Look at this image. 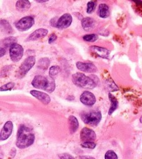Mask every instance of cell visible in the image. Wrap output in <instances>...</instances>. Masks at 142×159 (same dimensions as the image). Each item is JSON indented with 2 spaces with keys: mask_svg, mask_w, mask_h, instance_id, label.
<instances>
[{
  "mask_svg": "<svg viewBox=\"0 0 142 159\" xmlns=\"http://www.w3.org/2000/svg\"><path fill=\"white\" fill-rule=\"evenodd\" d=\"M35 135L30 132L29 128L25 126H21L18 129L16 140V146L21 149L31 146L34 142Z\"/></svg>",
  "mask_w": 142,
  "mask_h": 159,
  "instance_id": "1",
  "label": "cell"
},
{
  "mask_svg": "<svg viewBox=\"0 0 142 159\" xmlns=\"http://www.w3.org/2000/svg\"><path fill=\"white\" fill-rule=\"evenodd\" d=\"M31 84L34 88L44 90L48 93H52L56 88L55 81L50 76L47 78L42 75H37L33 80Z\"/></svg>",
  "mask_w": 142,
  "mask_h": 159,
  "instance_id": "2",
  "label": "cell"
},
{
  "mask_svg": "<svg viewBox=\"0 0 142 159\" xmlns=\"http://www.w3.org/2000/svg\"><path fill=\"white\" fill-rule=\"evenodd\" d=\"M72 82L77 86L85 89H94L97 83L91 77H87L82 73H76L72 75Z\"/></svg>",
  "mask_w": 142,
  "mask_h": 159,
  "instance_id": "3",
  "label": "cell"
},
{
  "mask_svg": "<svg viewBox=\"0 0 142 159\" xmlns=\"http://www.w3.org/2000/svg\"><path fill=\"white\" fill-rule=\"evenodd\" d=\"M82 121L90 126H97L102 119V114L100 111H90L81 114Z\"/></svg>",
  "mask_w": 142,
  "mask_h": 159,
  "instance_id": "4",
  "label": "cell"
},
{
  "mask_svg": "<svg viewBox=\"0 0 142 159\" xmlns=\"http://www.w3.org/2000/svg\"><path fill=\"white\" fill-rule=\"evenodd\" d=\"M36 63V58L34 56H30L27 57L21 64L18 69L17 77L19 78H23L28 72L33 67Z\"/></svg>",
  "mask_w": 142,
  "mask_h": 159,
  "instance_id": "5",
  "label": "cell"
},
{
  "mask_svg": "<svg viewBox=\"0 0 142 159\" xmlns=\"http://www.w3.org/2000/svg\"><path fill=\"white\" fill-rule=\"evenodd\" d=\"M23 53L24 49L23 47L17 43H15L10 47V56L14 62H19L23 57Z\"/></svg>",
  "mask_w": 142,
  "mask_h": 159,
  "instance_id": "6",
  "label": "cell"
},
{
  "mask_svg": "<svg viewBox=\"0 0 142 159\" xmlns=\"http://www.w3.org/2000/svg\"><path fill=\"white\" fill-rule=\"evenodd\" d=\"M34 24V20L31 16H26L16 23L15 26L20 31H25L30 29Z\"/></svg>",
  "mask_w": 142,
  "mask_h": 159,
  "instance_id": "7",
  "label": "cell"
},
{
  "mask_svg": "<svg viewBox=\"0 0 142 159\" xmlns=\"http://www.w3.org/2000/svg\"><path fill=\"white\" fill-rule=\"evenodd\" d=\"M80 100L84 105L92 106L96 102V98L92 93L89 91H85L80 95Z\"/></svg>",
  "mask_w": 142,
  "mask_h": 159,
  "instance_id": "8",
  "label": "cell"
},
{
  "mask_svg": "<svg viewBox=\"0 0 142 159\" xmlns=\"http://www.w3.org/2000/svg\"><path fill=\"white\" fill-rule=\"evenodd\" d=\"M72 22V17L69 14L66 13L62 15L58 20L56 24V28L59 29H64L69 28Z\"/></svg>",
  "mask_w": 142,
  "mask_h": 159,
  "instance_id": "9",
  "label": "cell"
},
{
  "mask_svg": "<svg viewBox=\"0 0 142 159\" xmlns=\"http://www.w3.org/2000/svg\"><path fill=\"white\" fill-rule=\"evenodd\" d=\"M80 139L83 142L94 141L96 139L95 132L87 127H84L80 132Z\"/></svg>",
  "mask_w": 142,
  "mask_h": 159,
  "instance_id": "10",
  "label": "cell"
},
{
  "mask_svg": "<svg viewBox=\"0 0 142 159\" xmlns=\"http://www.w3.org/2000/svg\"><path fill=\"white\" fill-rule=\"evenodd\" d=\"M89 50L93 54H95L97 56L100 58L105 59H108L109 58L110 51L105 48L93 46L89 47Z\"/></svg>",
  "mask_w": 142,
  "mask_h": 159,
  "instance_id": "11",
  "label": "cell"
},
{
  "mask_svg": "<svg viewBox=\"0 0 142 159\" xmlns=\"http://www.w3.org/2000/svg\"><path fill=\"white\" fill-rule=\"evenodd\" d=\"M13 122L10 121H7L4 125L3 129H2L1 135H0V139H1V140H5L8 139L11 135V133L13 132Z\"/></svg>",
  "mask_w": 142,
  "mask_h": 159,
  "instance_id": "12",
  "label": "cell"
},
{
  "mask_svg": "<svg viewBox=\"0 0 142 159\" xmlns=\"http://www.w3.org/2000/svg\"><path fill=\"white\" fill-rule=\"evenodd\" d=\"M77 68L80 71L86 73H95L97 71V68L92 63H84L78 62L76 64Z\"/></svg>",
  "mask_w": 142,
  "mask_h": 159,
  "instance_id": "13",
  "label": "cell"
},
{
  "mask_svg": "<svg viewBox=\"0 0 142 159\" xmlns=\"http://www.w3.org/2000/svg\"><path fill=\"white\" fill-rule=\"evenodd\" d=\"M30 93L44 104H48L51 102V98L47 93L37 90H31Z\"/></svg>",
  "mask_w": 142,
  "mask_h": 159,
  "instance_id": "14",
  "label": "cell"
},
{
  "mask_svg": "<svg viewBox=\"0 0 142 159\" xmlns=\"http://www.w3.org/2000/svg\"><path fill=\"white\" fill-rule=\"evenodd\" d=\"M48 33V31L46 29H38L34 31L26 39V41H34L45 37Z\"/></svg>",
  "mask_w": 142,
  "mask_h": 159,
  "instance_id": "15",
  "label": "cell"
},
{
  "mask_svg": "<svg viewBox=\"0 0 142 159\" xmlns=\"http://www.w3.org/2000/svg\"><path fill=\"white\" fill-rule=\"evenodd\" d=\"M82 26L86 31H91L95 26V20L92 18L87 17L82 20Z\"/></svg>",
  "mask_w": 142,
  "mask_h": 159,
  "instance_id": "16",
  "label": "cell"
},
{
  "mask_svg": "<svg viewBox=\"0 0 142 159\" xmlns=\"http://www.w3.org/2000/svg\"><path fill=\"white\" fill-rule=\"evenodd\" d=\"M16 9L21 12L28 10L31 7V3L29 0H18L16 4Z\"/></svg>",
  "mask_w": 142,
  "mask_h": 159,
  "instance_id": "17",
  "label": "cell"
},
{
  "mask_svg": "<svg viewBox=\"0 0 142 159\" xmlns=\"http://www.w3.org/2000/svg\"><path fill=\"white\" fill-rule=\"evenodd\" d=\"M98 15L102 18H107L109 16V8L105 4H101L98 7Z\"/></svg>",
  "mask_w": 142,
  "mask_h": 159,
  "instance_id": "18",
  "label": "cell"
},
{
  "mask_svg": "<svg viewBox=\"0 0 142 159\" xmlns=\"http://www.w3.org/2000/svg\"><path fill=\"white\" fill-rule=\"evenodd\" d=\"M69 122L71 132L72 134L76 132L79 128V121L74 116H70L69 117Z\"/></svg>",
  "mask_w": 142,
  "mask_h": 159,
  "instance_id": "19",
  "label": "cell"
},
{
  "mask_svg": "<svg viewBox=\"0 0 142 159\" xmlns=\"http://www.w3.org/2000/svg\"><path fill=\"white\" fill-rule=\"evenodd\" d=\"M108 98L111 102V106L108 111V114L111 115L117 109L118 106V102L117 101V99L111 93L108 94Z\"/></svg>",
  "mask_w": 142,
  "mask_h": 159,
  "instance_id": "20",
  "label": "cell"
},
{
  "mask_svg": "<svg viewBox=\"0 0 142 159\" xmlns=\"http://www.w3.org/2000/svg\"><path fill=\"white\" fill-rule=\"evenodd\" d=\"M50 64V60L48 58H42L38 62V67L41 70L48 69Z\"/></svg>",
  "mask_w": 142,
  "mask_h": 159,
  "instance_id": "21",
  "label": "cell"
},
{
  "mask_svg": "<svg viewBox=\"0 0 142 159\" xmlns=\"http://www.w3.org/2000/svg\"><path fill=\"white\" fill-rule=\"evenodd\" d=\"M1 29L2 31H4L5 33L8 34H10L13 31L11 26H10V23L6 20L1 21Z\"/></svg>",
  "mask_w": 142,
  "mask_h": 159,
  "instance_id": "22",
  "label": "cell"
},
{
  "mask_svg": "<svg viewBox=\"0 0 142 159\" xmlns=\"http://www.w3.org/2000/svg\"><path fill=\"white\" fill-rule=\"evenodd\" d=\"M2 42L4 45V46L6 48H8L10 47L12 44L17 42V39L15 37H9L7 38L2 41Z\"/></svg>",
  "mask_w": 142,
  "mask_h": 159,
  "instance_id": "23",
  "label": "cell"
},
{
  "mask_svg": "<svg viewBox=\"0 0 142 159\" xmlns=\"http://www.w3.org/2000/svg\"><path fill=\"white\" fill-rule=\"evenodd\" d=\"M83 39L87 42H95L98 39V36L95 34H87L83 37Z\"/></svg>",
  "mask_w": 142,
  "mask_h": 159,
  "instance_id": "24",
  "label": "cell"
},
{
  "mask_svg": "<svg viewBox=\"0 0 142 159\" xmlns=\"http://www.w3.org/2000/svg\"><path fill=\"white\" fill-rule=\"evenodd\" d=\"M60 72V68L58 66H52L49 68V76L54 78L56 77Z\"/></svg>",
  "mask_w": 142,
  "mask_h": 159,
  "instance_id": "25",
  "label": "cell"
},
{
  "mask_svg": "<svg viewBox=\"0 0 142 159\" xmlns=\"http://www.w3.org/2000/svg\"><path fill=\"white\" fill-rule=\"evenodd\" d=\"M105 159H117L118 156L113 150H108L105 155Z\"/></svg>",
  "mask_w": 142,
  "mask_h": 159,
  "instance_id": "26",
  "label": "cell"
},
{
  "mask_svg": "<svg viewBox=\"0 0 142 159\" xmlns=\"http://www.w3.org/2000/svg\"><path fill=\"white\" fill-rule=\"evenodd\" d=\"M96 7V3L94 1H90L87 3V13L88 14H91L95 10V8Z\"/></svg>",
  "mask_w": 142,
  "mask_h": 159,
  "instance_id": "27",
  "label": "cell"
},
{
  "mask_svg": "<svg viewBox=\"0 0 142 159\" xmlns=\"http://www.w3.org/2000/svg\"><path fill=\"white\" fill-rule=\"evenodd\" d=\"M81 146L84 148L94 149L96 147V144L92 141H87V142H84V143L81 144Z\"/></svg>",
  "mask_w": 142,
  "mask_h": 159,
  "instance_id": "28",
  "label": "cell"
},
{
  "mask_svg": "<svg viewBox=\"0 0 142 159\" xmlns=\"http://www.w3.org/2000/svg\"><path fill=\"white\" fill-rule=\"evenodd\" d=\"M14 86H15V83L13 82L8 83L1 86V91L11 90L14 88Z\"/></svg>",
  "mask_w": 142,
  "mask_h": 159,
  "instance_id": "29",
  "label": "cell"
},
{
  "mask_svg": "<svg viewBox=\"0 0 142 159\" xmlns=\"http://www.w3.org/2000/svg\"><path fill=\"white\" fill-rule=\"evenodd\" d=\"M59 157L61 159H63V158H67V159H69V158H74V157L72 155H71L69 153H61L60 155H59Z\"/></svg>",
  "mask_w": 142,
  "mask_h": 159,
  "instance_id": "30",
  "label": "cell"
},
{
  "mask_svg": "<svg viewBox=\"0 0 142 159\" xmlns=\"http://www.w3.org/2000/svg\"><path fill=\"white\" fill-rule=\"evenodd\" d=\"M57 39V36L55 34H53L51 35V36L49 38L48 40V42L49 44H53V42H54L56 41V40Z\"/></svg>",
  "mask_w": 142,
  "mask_h": 159,
  "instance_id": "31",
  "label": "cell"
},
{
  "mask_svg": "<svg viewBox=\"0 0 142 159\" xmlns=\"http://www.w3.org/2000/svg\"><path fill=\"white\" fill-rule=\"evenodd\" d=\"M6 49L4 47H2L1 48V57H2L3 55H5L6 54Z\"/></svg>",
  "mask_w": 142,
  "mask_h": 159,
  "instance_id": "32",
  "label": "cell"
},
{
  "mask_svg": "<svg viewBox=\"0 0 142 159\" xmlns=\"http://www.w3.org/2000/svg\"><path fill=\"white\" fill-rule=\"evenodd\" d=\"M133 1L137 5L139 6H142V2L141 0H133Z\"/></svg>",
  "mask_w": 142,
  "mask_h": 159,
  "instance_id": "33",
  "label": "cell"
},
{
  "mask_svg": "<svg viewBox=\"0 0 142 159\" xmlns=\"http://www.w3.org/2000/svg\"><path fill=\"white\" fill-rule=\"evenodd\" d=\"M35 1L37 2H38V3H44V2L49 1V0H35Z\"/></svg>",
  "mask_w": 142,
  "mask_h": 159,
  "instance_id": "34",
  "label": "cell"
},
{
  "mask_svg": "<svg viewBox=\"0 0 142 159\" xmlns=\"http://www.w3.org/2000/svg\"><path fill=\"white\" fill-rule=\"evenodd\" d=\"M80 158H94L92 157H89V156H81L80 157Z\"/></svg>",
  "mask_w": 142,
  "mask_h": 159,
  "instance_id": "35",
  "label": "cell"
},
{
  "mask_svg": "<svg viewBox=\"0 0 142 159\" xmlns=\"http://www.w3.org/2000/svg\"><path fill=\"white\" fill-rule=\"evenodd\" d=\"M140 122H141V123H142V116L140 117Z\"/></svg>",
  "mask_w": 142,
  "mask_h": 159,
  "instance_id": "36",
  "label": "cell"
}]
</instances>
